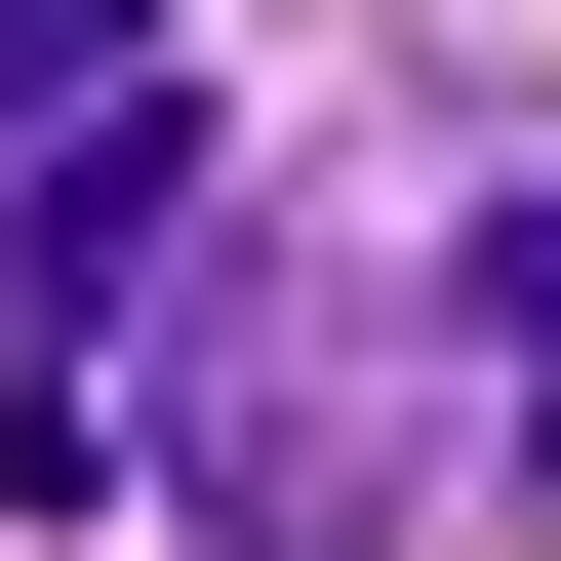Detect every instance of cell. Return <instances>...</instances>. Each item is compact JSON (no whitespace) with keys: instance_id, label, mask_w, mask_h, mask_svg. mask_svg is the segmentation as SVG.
Segmentation results:
<instances>
[{"instance_id":"cell-1","label":"cell","mask_w":561,"mask_h":561,"mask_svg":"<svg viewBox=\"0 0 561 561\" xmlns=\"http://www.w3.org/2000/svg\"><path fill=\"white\" fill-rule=\"evenodd\" d=\"M121 481H201L241 561H362L401 481H442V442H401V280H321V241H280L241 321H201V362L121 401Z\"/></svg>"},{"instance_id":"cell-2","label":"cell","mask_w":561,"mask_h":561,"mask_svg":"<svg viewBox=\"0 0 561 561\" xmlns=\"http://www.w3.org/2000/svg\"><path fill=\"white\" fill-rule=\"evenodd\" d=\"M442 321H481V481H522V522H561V201H522V241L442 280Z\"/></svg>"},{"instance_id":"cell-3","label":"cell","mask_w":561,"mask_h":561,"mask_svg":"<svg viewBox=\"0 0 561 561\" xmlns=\"http://www.w3.org/2000/svg\"><path fill=\"white\" fill-rule=\"evenodd\" d=\"M121 81H161V0H0V201L81 161V121H121Z\"/></svg>"}]
</instances>
